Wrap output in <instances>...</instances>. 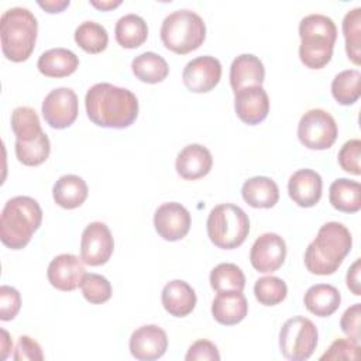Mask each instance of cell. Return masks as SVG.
I'll use <instances>...</instances> for the list:
<instances>
[{"label":"cell","instance_id":"obj_1","mask_svg":"<svg viewBox=\"0 0 361 361\" xmlns=\"http://www.w3.org/2000/svg\"><path fill=\"white\" fill-rule=\"evenodd\" d=\"M89 120L104 128L130 127L138 116V99L126 89L111 83H96L85 96Z\"/></svg>","mask_w":361,"mask_h":361},{"label":"cell","instance_id":"obj_2","mask_svg":"<svg viewBox=\"0 0 361 361\" xmlns=\"http://www.w3.org/2000/svg\"><path fill=\"white\" fill-rule=\"evenodd\" d=\"M351 247L353 237L344 224L324 223L305 251V265L310 274L331 275L343 264Z\"/></svg>","mask_w":361,"mask_h":361},{"label":"cell","instance_id":"obj_3","mask_svg":"<svg viewBox=\"0 0 361 361\" xmlns=\"http://www.w3.org/2000/svg\"><path fill=\"white\" fill-rule=\"evenodd\" d=\"M42 223V209L30 196H16L6 202L0 216V240L11 250L24 248Z\"/></svg>","mask_w":361,"mask_h":361},{"label":"cell","instance_id":"obj_4","mask_svg":"<svg viewBox=\"0 0 361 361\" xmlns=\"http://www.w3.org/2000/svg\"><path fill=\"white\" fill-rule=\"evenodd\" d=\"M299 58L310 69L326 66L331 56L337 39L334 21L324 14H309L299 23Z\"/></svg>","mask_w":361,"mask_h":361},{"label":"cell","instance_id":"obj_5","mask_svg":"<svg viewBox=\"0 0 361 361\" xmlns=\"http://www.w3.org/2000/svg\"><path fill=\"white\" fill-rule=\"evenodd\" d=\"M38 23L25 7H11L0 17V39L4 56L11 62L27 61L35 47Z\"/></svg>","mask_w":361,"mask_h":361},{"label":"cell","instance_id":"obj_6","mask_svg":"<svg viewBox=\"0 0 361 361\" xmlns=\"http://www.w3.org/2000/svg\"><path fill=\"white\" fill-rule=\"evenodd\" d=\"M159 34L162 44L169 51L185 55L204 42L206 24L197 13L182 8L164 18Z\"/></svg>","mask_w":361,"mask_h":361},{"label":"cell","instance_id":"obj_7","mask_svg":"<svg viewBox=\"0 0 361 361\" xmlns=\"http://www.w3.org/2000/svg\"><path fill=\"white\" fill-rule=\"evenodd\" d=\"M206 227L207 235L216 247L234 250L248 237L250 219L237 204L221 203L210 210Z\"/></svg>","mask_w":361,"mask_h":361},{"label":"cell","instance_id":"obj_8","mask_svg":"<svg viewBox=\"0 0 361 361\" xmlns=\"http://www.w3.org/2000/svg\"><path fill=\"white\" fill-rule=\"evenodd\" d=\"M317 327L305 316L288 319L279 331V348L289 361H305L312 357L317 345Z\"/></svg>","mask_w":361,"mask_h":361},{"label":"cell","instance_id":"obj_9","mask_svg":"<svg viewBox=\"0 0 361 361\" xmlns=\"http://www.w3.org/2000/svg\"><path fill=\"white\" fill-rule=\"evenodd\" d=\"M338 128L333 116L323 109L306 111L298 124V138L309 149H327L337 140Z\"/></svg>","mask_w":361,"mask_h":361},{"label":"cell","instance_id":"obj_10","mask_svg":"<svg viewBox=\"0 0 361 361\" xmlns=\"http://www.w3.org/2000/svg\"><path fill=\"white\" fill-rule=\"evenodd\" d=\"M41 111L47 124L52 128H66L72 126L78 117V96L69 87H56L45 96Z\"/></svg>","mask_w":361,"mask_h":361},{"label":"cell","instance_id":"obj_11","mask_svg":"<svg viewBox=\"0 0 361 361\" xmlns=\"http://www.w3.org/2000/svg\"><path fill=\"white\" fill-rule=\"evenodd\" d=\"M114 250V240L110 228L102 221L87 224L80 238V258L90 267L106 264Z\"/></svg>","mask_w":361,"mask_h":361},{"label":"cell","instance_id":"obj_12","mask_svg":"<svg viewBox=\"0 0 361 361\" xmlns=\"http://www.w3.org/2000/svg\"><path fill=\"white\" fill-rule=\"evenodd\" d=\"M221 78V63L210 55L197 56L186 63L182 72L185 86L195 93H207L213 90Z\"/></svg>","mask_w":361,"mask_h":361},{"label":"cell","instance_id":"obj_13","mask_svg":"<svg viewBox=\"0 0 361 361\" xmlns=\"http://www.w3.org/2000/svg\"><path fill=\"white\" fill-rule=\"evenodd\" d=\"M286 258L285 240L276 233H264L252 244L250 261L254 269L269 274L282 267Z\"/></svg>","mask_w":361,"mask_h":361},{"label":"cell","instance_id":"obj_14","mask_svg":"<svg viewBox=\"0 0 361 361\" xmlns=\"http://www.w3.org/2000/svg\"><path fill=\"white\" fill-rule=\"evenodd\" d=\"M190 221V213L178 202L162 203L154 214L155 230L166 241L182 240L189 233Z\"/></svg>","mask_w":361,"mask_h":361},{"label":"cell","instance_id":"obj_15","mask_svg":"<svg viewBox=\"0 0 361 361\" xmlns=\"http://www.w3.org/2000/svg\"><path fill=\"white\" fill-rule=\"evenodd\" d=\"M128 347L135 360L152 361L165 354L168 348V337L159 326L145 324L133 331Z\"/></svg>","mask_w":361,"mask_h":361},{"label":"cell","instance_id":"obj_16","mask_svg":"<svg viewBox=\"0 0 361 361\" xmlns=\"http://www.w3.org/2000/svg\"><path fill=\"white\" fill-rule=\"evenodd\" d=\"M234 110L238 118L255 126L264 121L269 113V97L262 86H247L234 93Z\"/></svg>","mask_w":361,"mask_h":361},{"label":"cell","instance_id":"obj_17","mask_svg":"<svg viewBox=\"0 0 361 361\" xmlns=\"http://www.w3.org/2000/svg\"><path fill=\"white\" fill-rule=\"evenodd\" d=\"M85 267L82 258L73 254L56 255L48 265L47 276L49 283L62 292H72L80 286L85 275Z\"/></svg>","mask_w":361,"mask_h":361},{"label":"cell","instance_id":"obj_18","mask_svg":"<svg viewBox=\"0 0 361 361\" xmlns=\"http://www.w3.org/2000/svg\"><path fill=\"white\" fill-rule=\"evenodd\" d=\"M323 180L313 169H299L288 180L289 197L300 207H313L322 197Z\"/></svg>","mask_w":361,"mask_h":361},{"label":"cell","instance_id":"obj_19","mask_svg":"<svg viewBox=\"0 0 361 361\" xmlns=\"http://www.w3.org/2000/svg\"><path fill=\"white\" fill-rule=\"evenodd\" d=\"M213 165L210 151L200 144H189L176 157L175 168L180 178L196 180L206 176Z\"/></svg>","mask_w":361,"mask_h":361},{"label":"cell","instance_id":"obj_20","mask_svg":"<svg viewBox=\"0 0 361 361\" xmlns=\"http://www.w3.org/2000/svg\"><path fill=\"white\" fill-rule=\"evenodd\" d=\"M161 300L164 309L171 316L185 317L193 312L197 299L193 288L188 282L173 279L164 286Z\"/></svg>","mask_w":361,"mask_h":361},{"label":"cell","instance_id":"obj_21","mask_svg":"<svg viewBox=\"0 0 361 361\" xmlns=\"http://www.w3.org/2000/svg\"><path fill=\"white\" fill-rule=\"evenodd\" d=\"M248 313L245 296L238 290L217 292L212 303V314L216 322L224 326H233L244 320Z\"/></svg>","mask_w":361,"mask_h":361},{"label":"cell","instance_id":"obj_22","mask_svg":"<svg viewBox=\"0 0 361 361\" xmlns=\"http://www.w3.org/2000/svg\"><path fill=\"white\" fill-rule=\"evenodd\" d=\"M265 68L261 59L252 54L238 55L230 66V85L234 93L247 86H261Z\"/></svg>","mask_w":361,"mask_h":361},{"label":"cell","instance_id":"obj_23","mask_svg":"<svg viewBox=\"0 0 361 361\" xmlns=\"http://www.w3.org/2000/svg\"><path fill=\"white\" fill-rule=\"evenodd\" d=\"M79 66V58L66 48H51L38 58L37 68L47 78H66Z\"/></svg>","mask_w":361,"mask_h":361},{"label":"cell","instance_id":"obj_24","mask_svg":"<svg viewBox=\"0 0 361 361\" xmlns=\"http://www.w3.org/2000/svg\"><path fill=\"white\" fill-rule=\"evenodd\" d=\"M243 199L255 209L274 207L279 200V189L274 179L268 176H254L247 179L241 188Z\"/></svg>","mask_w":361,"mask_h":361},{"label":"cell","instance_id":"obj_25","mask_svg":"<svg viewBox=\"0 0 361 361\" xmlns=\"http://www.w3.org/2000/svg\"><path fill=\"white\" fill-rule=\"evenodd\" d=\"M303 302L310 313L319 317H329L340 307L341 295L333 285L316 283L306 290Z\"/></svg>","mask_w":361,"mask_h":361},{"label":"cell","instance_id":"obj_26","mask_svg":"<svg viewBox=\"0 0 361 361\" xmlns=\"http://www.w3.org/2000/svg\"><path fill=\"white\" fill-rule=\"evenodd\" d=\"M87 193L89 189L86 182L80 176L72 173L61 176L52 188L55 203L68 210L82 206L87 197Z\"/></svg>","mask_w":361,"mask_h":361},{"label":"cell","instance_id":"obj_27","mask_svg":"<svg viewBox=\"0 0 361 361\" xmlns=\"http://www.w3.org/2000/svg\"><path fill=\"white\" fill-rule=\"evenodd\" d=\"M361 185L347 178L336 179L329 189V200L331 206L344 213H357L361 209Z\"/></svg>","mask_w":361,"mask_h":361},{"label":"cell","instance_id":"obj_28","mask_svg":"<svg viewBox=\"0 0 361 361\" xmlns=\"http://www.w3.org/2000/svg\"><path fill=\"white\" fill-rule=\"evenodd\" d=\"M114 35L118 45L127 49H133L138 48L147 41L148 27L142 17L130 13L117 20Z\"/></svg>","mask_w":361,"mask_h":361},{"label":"cell","instance_id":"obj_29","mask_svg":"<svg viewBox=\"0 0 361 361\" xmlns=\"http://www.w3.org/2000/svg\"><path fill=\"white\" fill-rule=\"evenodd\" d=\"M131 69L137 79L151 85L162 82L169 73L166 61L155 52H144L135 56L131 62Z\"/></svg>","mask_w":361,"mask_h":361},{"label":"cell","instance_id":"obj_30","mask_svg":"<svg viewBox=\"0 0 361 361\" xmlns=\"http://www.w3.org/2000/svg\"><path fill=\"white\" fill-rule=\"evenodd\" d=\"M361 73L358 69H345L337 73L331 82V94L338 104H354L361 96Z\"/></svg>","mask_w":361,"mask_h":361},{"label":"cell","instance_id":"obj_31","mask_svg":"<svg viewBox=\"0 0 361 361\" xmlns=\"http://www.w3.org/2000/svg\"><path fill=\"white\" fill-rule=\"evenodd\" d=\"M75 42L87 54H99L107 48L109 34L96 21H83L75 30Z\"/></svg>","mask_w":361,"mask_h":361},{"label":"cell","instance_id":"obj_32","mask_svg":"<svg viewBox=\"0 0 361 361\" xmlns=\"http://www.w3.org/2000/svg\"><path fill=\"white\" fill-rule=\"evenodd\" d=\"M210 286L216 292L238 290L243 292L245 286V276L240 267L231 262H221L210 272Z\"/></svg>","mask_w":361,"mask_h":361},{"label":"cell","instance_id":"obj_33","mask_svg":"<svg viewBox=\"0 0 361 361\" xmlns=\"http://www.w3.org/2000/svg\"><path fill=\"white\" fill-rule=\"evenodd\" d=\"M51 152V142L48 135L42 131L37 138L31 141L16 140V157L27 166H37L47 161Z\"/></svg>","mask_w":361,"mask_h":361},{"label":"cell","instance_id":"obj_34","mask_svg":"<svg viewBox=\"0 0 361 361\" xmlns=\"http://www.w3.org/2000/svg\"><path fill=\"white\" fill-rule=\"evenodd\" d=\"M11 130L17 141H31L42 133L38 114L34 109L27 106H20L13 110Z\"/></svg>","mask_w":361,"mask_h":361},{"label":"cell","instance_id":"obj_35","mask_svg":"<svg viewBox=\"0 0 361 361\" xmlns=\"http://www.w3.org/2000/svg\"><path fill=\"white\" fill-rule=\"evenodd\" d=\"M343 34L348 59L355 65L361 62V7H355L343 18Z\"/></svg>","mask_w":361,"mask_h":361},{"label":"cell","instance_id":"obj_36","mask_svg":"<svg viewBox=\"0 0 361 361\" xmlns=\"http://www.w3.org/2000/svg\"><path fill=\"white\" fill-rule=\"evenodd\" d=\"M255 299L264 306H275L288 295L286 283L278 276H262L254 285Z\"/></svg>","mask_w":361,"mask_h":361},{"label":"cell","instance_id":"obj_37","mask_svg":"<svg viewBox=\"0 0 361 361\" xmlns=\"http://www.w3.org/2000/svg\"><path fill=\"white\" fill-rule=\"evenodd\" d=\"M85 299L93 305H102L111 298V285L107 278L99 274H85L80 282Z\"/></svg>","mask_w":361,"mask_h":361},{"label":"cell","instance_id":"obj_38","mask_svg":"<svg viewBox=\"0 0 361 361\" xmlns=\"http://www.w3.org/2000/svg\"><path fill=\"white\" fill-rule=\"evenodd\" d=\"M338 164L340 166L353 175H360L361 173V166H360V158H361V141L354 138L341 147L338 151Z\"/></svg>","mask_w":361,"mask_h":361},{"label":"cell","instance_id":"obj_39","mask_svg":"<svg viewBox=\"0 0 361 361\" xmlns=\"http://www.w3.org/2000/svg\"><path fill=\"white\" fill-rule=\"evenodd\" d=\"M360 355V344L351 338L334 340L320 360H357Z\"/></svg>","mask_w":361,"mask_h":361},{"label":"cell","instance_id":"obj_40","mask_svg":"<svg viewBox=\"0 0 361 361\" xmlns=\"http://www.w3.org/2000/svg\"><path fill=\"white\" fill-rule=\"evenodd\" d=\"M21 307L20 292L8 285L0 288V319L3 322L13 320Z\"/></svg>","mask_w":361,"mask_h":361},{"label":"cell","instance_id":"obj_41","mask_svg":"<svg viewBox=\"0 0 361 361\" xmlns=\"http://www.w3.org/2000/svg\"><path fill=\"white\" fill-rule=\"evenodd\" d=\"M341 331L351 338L353 341L360 344L361 340V305L354 303L353 306L347 307L340 319Z\"/></svg>","mask_w":361,"mask_h":361},{"label":"cell","instance_id":"obj_42","mask_svg":"<svg viewBox=\"0 0 361 361\" xmlns=\"http://www.w3.org/2000/svg\"><path fill=\"white\" fill-rule=\"evenodd\" d=\"M13 358L16 361H25V360H34V361H42L44 354L39 347V344L31 338L30 336H21L18 338V343L16 345V351Z\"/></svg>","mask_w":361,"mask_h":361},{"label":"cell","instance_id":"obj_43","mask_svg":"<svg viewBox=\"0 0 361 361\" xmlns=\"http://www.w3.org/2000/svg\"><path fill=\"white\" fill-rule=\"evenodd\" d=\"M186 361H204V360H210V361H219L220 360V354L217 347L209 341V340H197L195 341L186 355H185Z\"/></svg>","mask_w":361,"mask_h":361},{"label":"cell","instance_id":"obj_44","mask_svg":"<svg viewBox=\"0 0 361 361\" xmlns=\"http://www.w3.org/2000/svg\"><path fill=\"white\" fill-rule=\"evenodd\" d=\"M360 272H361V259L357 258L353 265L348 268L347 271V276H345V281H347V288L355 295V296H360L361 295V288H360Z\"/></svg>","mask_w":361,"mask_h":361},{"label":"cell","instance_id":"obj_45","mask_svg":"<svg viewBox=\"0 0 361 361\" xmlns=\"http://www.w3.org/2000/svg\"><path fill=\"white\" fill-rule=\"evenodd\" d=\"M71 1L69 0H45V1H38V6L44 8L47 13L55 14V13H62L66 7H69Z\"/></svg>","mask_w":361,"mask_h":361},{"label":"cell","instance_id":"obj_46","mask_svg":"<svg viewBox=\"0 0 361 361\" xmlns=\"http://www.w3.org/2000/svg\"><path fill=\"white\" fill-rule=\"evenodd\" d=\"M90 4L93 6V7H96V8H99V10H104V11H107V10H111V8H114V7H117V6H120L121 4V0H106V1H96V0H90Z\"/></svg>","mask_w":361,"mask_h":361},{"label":"cell","instance_id":"obj_47","mask_svg":"<svg viewBox=\"0 0 361 361\" xmlns=\"http://www.w3.org/2000/svg\"><path fill=\"white\" fill-rule=\"evenodd\" d=\"M1 336H3V338H1V358L6 360L7 355H8V351H10L11 347H13V341L10 340L8 333H7L4 329L1 330Z\"/></svg>","mask_w":361,"mask_h":361}]
</instances>
